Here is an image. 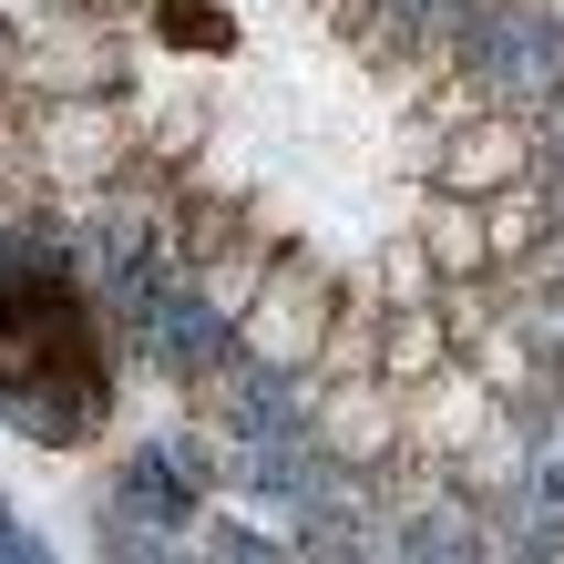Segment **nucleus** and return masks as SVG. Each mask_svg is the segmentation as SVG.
<instances>
[{
	"label": "nucleus",
	"mask_w": 564,
	"mask_h": 564,
	"mask_svg": "<svg viewBox=\"0 0 564 564\" xmlns=\"http://www.w3.org/2000/svg\"><path fill=\"white\" fill-rule=\"evenodd\" d=\"M431 257H442V268H473V257H482V226L442 206V216H431Z\"/></svg>",
	"instance_id": "6"
},
{
	"label": "nucleus",
	"mask_w": 564,
	"mask_h": 564,
	"mask_svg": "<svg viewBox=\"0 0 564 564\" xmlns=\"http://www.w3.org/2000/svg\"><path fill=\"white\" fill-rule=\"evenodd\" d=\"M318 431H328V452H339V462L380 452V390H339V401L318 411Z\"/></svg>",
	"instance_id": "5"
},
{
	"label": "nucleus",
	"mask_w": 564,
	"mask_h": 564,
	"mask_svg": "<svg viewBox=\"0 0 564 564\" xmlns=\"http://www.w3.org/2000/svg\"><path fill=\"white\" fill-rule=\"evenodd\" d=\"M154 31L175 52H237V11H216V0H154Z\"/></svg>",
	"instance_id": "4"
},
{
	"label": "nucleus",
	"mask_w": 564,
	"mask_h": 564,
	"mask_svg": "<svg viewBox=\"0 0 564 564\" xmlns=\"http://www.w3.org/2000/svg\"><path fill=\"white\" fill-rule=\"evenodd\" d=\"M0 554H31V534H21V523H11V503H0Z\"/></svg>",
	"instance_id": "7"
},
{
	"label": "nucleus",
	"mask_w": 564,
	"mask_h": 564,
	"mask_svg": "<svg viewBox=\"0 0 564 564\" xmlns=\"http://www.w3.org/2000/svg\"><path fill=\"white\" fill-rule=\"evenodd\" d=\"M113 411V359L93 339L83 288L52 257H11L0 268V421L31 431L42 452L93 442Z\"/></svg>",
	"instance_id": "1"
},
{
	"label": "nucleus",
	"mask_w": 564,
	"mask_h": 564,
	"mask_svg": "<svg viewBox=\"0 0 564 564\" xmlns=\"http://www.w3.org/2000/svg\"><path fill=\"white\" fill-rule=\"evenodd\" d=\"M318 328H328V288L308 268H268V288L247 297V318H237V349L257 359V370H297V359H318Z\"/></svg>",
	"instance_id": "2"
},
{
	"label": "nucleus",
	"mask_w": 564,
	"mask_h": 564,
	"mask_svg": "<svg viewBox=\"0 0 564 564\" xmlns=\"http://www.w3.org/2000/svg\"><path fill=\"white\" fill-rule=\"evenodd\" d=\"M113 73H123V42L104 21H83V11L73 21L52 11V21L21 31V83H42V93H104Z\"/></svg>",
	"instance_id": "3"
}]
</instances>
